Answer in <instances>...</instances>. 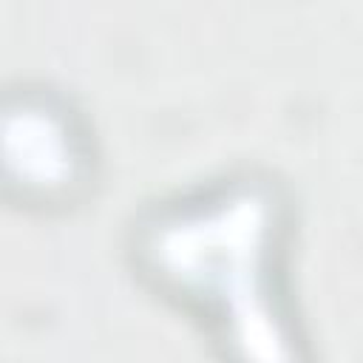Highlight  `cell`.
<instances>
[{"label":"cell","instance_id":"2","mask_svg":"<svg viewBox=\"0 0 363 363\" xmlns=\"http://www.w3.org/2000/svg\"><path fill=\"white\" fill-rule=\"evenodd\" d=\"M6 184L31 204L74 201L91 176V147L74 111L43 94L6 102L3 116Z\"/></svg>","mask_w":363,"mask_h":363},{"label":"cell","instance_id":"1","mask_svg":"<svg viewBox=\"0 0 363 363\" xmlns=\"http://www.w3.org/2000/svg\"><path fill=\"white\" fill-rule=\"evenodd\" d=\"M289 207L264 173H233L147 207L136 275L204 332L224 363H315L286 292Z\"/></svg>","mask_w":363,"mask_h":363}]
</instances>
